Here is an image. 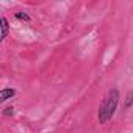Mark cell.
Instances as JSON below:
<instances>
[{
    "instance_id": "obj_1",
    "label": "cell",
    "mask_w": 133,
    "mask_h": 133,
    "mask_svg": "<svg viewBox=\"0 0 133 133\" xmlns=\"http://www.w3.org/2000/svg\"><path fill=\"white\" fill-rule=\"evenodd\" d=\"M117 103H119V91L110 89L99 107V122L100 124H105L113 117V114L117 108Z\"/></svg>"
},
{
    "instance_id": "obj_2",
    "label": "cell",
    "mask_w": 133,
    "mask_h": 133,
    "mask_svg": "<svg viewBox=\"0 0 133 133\" xmlns=\"http://www.w3.org/2000/svg\"><path fill=\"white\" fill-rule=\"evenodd\" d=\"M14 96H16V91H14V89L3 88V89H2V92H0V102H5V100L11 99V97H14Z\"/></svg>"
},
{
    "instance_id": "obj_3",
    "label": "cell",
    "mask_w": 133,
    "mask_h": 133,
    "mask_svg": "<svg viewBox=\"0 0 133 133\" xmlns=\"http://www.w3.org/2000/svg\"><path fill=\"white\" fill-rule=\"evenodd\" d=\"M0 22H2V36H0V41H3V39L8 36L10 25H8V21H6V17H2V19H0Z\"/></svg>"
},
{
    "instance_id": "obj_4",
    "label": "cell",
    "mask_w": 133,
    "mask_h": 133,
    "mask_svg": "<svg viewBox=\"0 0 133 133\" xmlns=\"http://www.w3.org/2000/svg\"><path fill=\"white\" fill-rule=\"evenodd\" d=\"M16 19H19V21H22V22H30V16L27 14V13H22V11H17L16 14Z\"/></svg>"
},
{
    "instance_id": "obj_5",
    "label": "cell",
    "mask_w": 133,
    "mask_h": 133,
    "mask_svg": "<svg viewBox=\"0 0 133 133\" xmlns=\"http://www.w3.org/2000/svg\"><path fill=\"white\" fill-rule=\"evenodd\" d=\"M131 103H133V91H130V94H128V97H127V100L124 103V110H128L131 107Z\"/></svg>"
},
{
    "instance_id": "obj_6",
    "label": "cell",
    "mask_w": 133,
    "mask_h": 133,
    "mask_svg": "<svg viewBox=\"0 0 133 133\" xmlns=\"http://www.w3.org/2000/svg\"><path fill=\"white\" fill-rule=\"evenodd\" d=\"M13 114H14V108H13V107H8V108L3 110V116H8V117H10V116H13Z\"/></svg>"
}]
</instances>
